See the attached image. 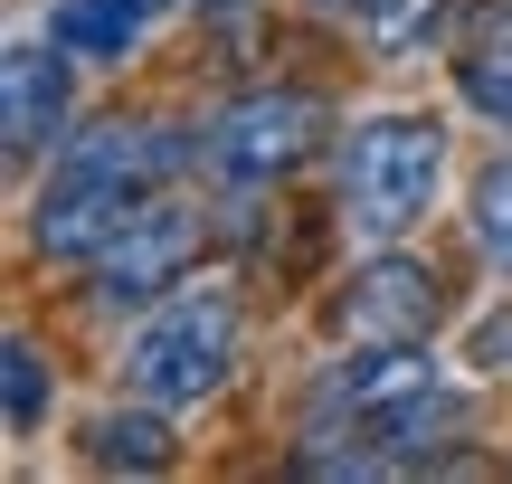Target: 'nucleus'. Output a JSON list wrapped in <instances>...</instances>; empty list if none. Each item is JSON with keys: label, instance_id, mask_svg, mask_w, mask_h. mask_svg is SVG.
Listing matches in <instances>:
<instances>
[{"label": "nucleus", "instance_id": "9", "mask_svg": "<svg viewBox=\"0 0 512 484\" xmlns=\"http://www.w3.org/2000/svg\"><path fill=\"white\" fill-rule=\"evenodd\" d=\"M48 38L67 57H124L133 38H143V0H57Z\"/></svg>", "mask_w": 512, "mask_h": 484}, {"label": "nucleus", "instance_id": "2", "mask_svg": "<svg viewBox=\"0 0 512 484\" xmlns=\"http://www.w3.org/2000/svg\"><path fill=\"white\" fill-rule=\"evenodd\" d=\"M238 371V304L228 295H171L143 333L124 342V380L162 409H190V399L228 390Z\"/></svg>", "mask_w": 512, "mask_h": 484}, {"label": "nucleus", "instance_id": "16", "mask_svg": "<svg viewBox=\"0 0 512 484\" xmlns=\"http://www.w3.org/2000/svg\"><path fill=\"white\" fill-rule=\"evenodd\" d=\"M323 10H370V0H323Z\"/></svg>", "mask_w": 512, "mask_h": 484}, {"label": "nucleus", "instance_id": "10", "mask_svg": "<svg viewBox=\"0 0 512 484\" xmlns=\"http://www.w3.org/2000/svg\"><path fill=\"white\" fill-rule=\"evenodd\" d=\"M152 409H162V399H152ZM152 409H105L95 437H86V456H95V466H124V475H162L181 447H171V428Z\"/></svg>", "mask_w": 512, "mask_h": 484}, {"label": "nucleus", "instance_id": "4", "mask_svg": "<svg viewBox=\"0 0 512 484\" xmlns=\"http://www.w3.org/2000/svg\"><path fill=\"white\" fill-rule=\"evenodd\" d=\"M437 314H446L437 266L399 257V247H380V257L332 295V333H342V342H427V333H437Z\"/></svg>", "mask_w": 512, "mask_h": 484}, {"label": "nucleus", "instance_id": "1", "mask_svg": "<svg viewBox=\"0 0 512 484\" xmlns=\"http://www.w3.org/2000/svg\"><path fill=\"white\" fill-rule=\"evenodd\" d=\"M437 171H446V124L437 114H370L351 124L342 143V228L370 247L408 238L437 200Z\"/></svg>", "mask_w": 512, "mask_h": 484}, {"label": "nucleus", "instance_id": "17", "mask_svg": "<svg viewBox=\"0 0 512 484\" xmlns=\"http://www.w3.org/2000/svg\"><path fill=\"white\" fill-rule=\"evenodd\" d=\"M200 10H247V0H200Z\"/></svg>", "mask_w": 512, "mask_h": 484}, {"label": "nucleus", "instance_id": "14", "mask_svg": "<svg viewBox=\"0 0 512 484\" xmlns=\"http://www.w3.org/2000/svg\"><path fill=\"white\" fill-rule=\"evenodd\" d=\"M456 76H465V95H475L494 124H512V57H465Z\"/></svg>", "mask_w": 512, "mask_h": 484}, {"label": "nucleus", "instance_id": "12", "mask_svg": "<svg viewBox=\"0 0 512 484\" xmlns=\"http://www.w3.org/2000/svg\"><path fill=\"white\" fill-rule=\"evenodd\" d=\"M475 247L512 276V152L484 162V181H475Z\"/></svg>", "mask_w": 512, "mask_h": 484}, {"label": "nucleus", "instance_id": "8", "mask_svg": "<svg viewBox=\"0 0 512 484\" xmlns=\"http://www.w3.org/2000/svg\"><path fill=\"white\" fill-rule=\"evenodd\" d=\"M57 162H86V171H114V181L152 190V181H171V171L190 162V143L171 124H124V114H114V124H86Z\"/></svg>", "mask_w": 512, "mask_h": 484}, {"label": "nucleus", "instance_id": "5", "mask_svg": "<svg viewBox=\"0 0 512 484\" xmlns=\"http://www.w3.org/2000/svg\"><path fill=\"white\" fill-rule=\"evenodd\" d=\"M200 257V219L190 209H162V200H143L124 228H114L105 247H95V295L105 304H152L162 285H181V266Z\"/></svg>", "mask_w": 512, "mask_h": 484}, {"label": "nucleus", "instance_id": "13", "mask_svg": "<svg viewBox=\"0 0 512 484\" xmlns=\"http://www.w3.org/2000/svg\"><path fill=\"white\" fill-rule=\"evenodd\" d=\"M0 371H10V428L19 437H38V418H48V361H38V342H10V352H0Z\"/></svg>", "mask_w": 512, "mask_h": 484}, {"label": "nucleus", "instance_id": "6", "mask_svg": "<svg viewBox=\"0 0 512 484\" xmlns=\"http://www.w3.org/2000/svg\"><path fill=\"white\" fill-rule=\"evenodd\" d=\"M133 209H143V190H133V181L86 171V162H57L48 190L29 200V247H38V257H95Z\"/></svg>", "mask_w": 512, "mask_h": 484}, {"label": "nucleus", "instance_id": "3", "mask_svg": "<svg viewBox=\"0 0 512 484\" xmlns=\"http://www.w3.org/2000/svg\"><path fill=\"white\" fill-rule=\"evenodd\" d=\"M313 143H323V95L304 86H256L238 105L209 124V171L219 181H285V171L313 162Z\"/></svg>", "mask_w": 512, "mask_h": 484}, {"label": "nucleus", "instance_id": "15", "mask_svg": "<svg viewBox=\"0 0 512 484\" xmlns=\"http://www.w3.org/2000/svg\"><path fill=\"white\" fill-rule=\"evenodd\" d=\"M475 57H512V0H484V19H475Z\"/></svg>", "mask_w": 512, "mask_h": 484}, {"label": "nucleus", "instance_id": "7", "mask_svg": "<svg viewBox=\"0 0 512 484\" xmlns=\"http://www.w3.org/2000/svg\"><path fill=\"white\" fill-rule=\"evenodd\" d=\"M57 124H67V48H57V38H48V48L19 38V48L0 57V143L29 162Z\"/></svg>", "mask_w": 512, "mask_h": 484}, {"label": "nucleus", "instance_id": "11", "mask_svg": "<svg viewBox=\"0 0 512 484\" xmlns=\"http://www.w3.org/2000/svg\"><path fill=\"white\" fill-rule=\"evenodd\" d=\"M361 38L380 67H408V57H427L446 38V0H370L361 10Z\"/></svg>", "mask_w": 512, "mask_h": 484}]
</instances>
